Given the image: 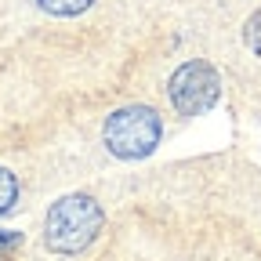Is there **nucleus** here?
<instances>
[{
  "instance_id": "7",
  "label": "nucleus",
  "mask_w": 261,
  "mask_h": 261,
  "mask_svg": "<svg viewBox=\"0 0 261 261\" xmlns=\"http://www.w3.org/2000/svg\"><path fill=\"white\" fill-rule=\"evenodd\" d=\"M15 243H18V232H4V228H0V250H8Z\"/></svg>"
},
{
  "instance_id": "3",
  "label": "nucleus",
  "mask_w": 261,
  "mask_h": 261,
  "mask_svg": "<svg viewBox=\"0 0 261 261\" xmlns=\"http://www.w3.org/2000/svg\"><path fill=\"white\" fill-rule=\"evenodd\" d=\"M167 91H171V102H174V109L181 116H200L218 102L221 80H218V73L207 62H185V65L174 69Z\"/></svg>"
},
{
  "instance_id": "5",
  "label": "nucleus",
  "mask_w": 261,
  "mask_h": 261,
  "mask_svg": "<svg viewBox=\"0 0 261 261\" xmlns=\"http://www.w3.org/2000/svg\"><path fill=\"white\" fill-rule=\"evenodd\" d=\"M15 200H18V181H15V174L8 167H0V214L11 211Z\"/></svg>"
},
{
  "instance_id": "1",
  "label": "nucleus",
  "mask_w": 261,
  "mask_h": 261,
  "mask_svg": "<svg viewBox=\"0 0 261 261\" xmlns=\"http://www.w3.org/2000/svg\"><path fill=\"white\" fill-rule=\"evenodd\" d=\"M102 225H106V214L94 203V196L73 192V196H62L58 203H51L47 221H44V243L58 254H76L87 243H94Z\"/></svg>"
},
{
  "instance_id": "6",
  "label": "nucleus",
  "mask_w": 261,
  "mask_h": 261,
  "mask_svg": "<svg viewBox=\"0 0 261 261\" xmlns=\"http://www.w3.org/2000/svg\"><path fill=\"white\" fill-rule=\"evenodd\" d=\"M243 37H247V47H250L254 55H261V11L250 15V22H247V29H243Z\"/></svg>"
},
{
  "instance_id": "2",
  "label": "nucleus",
  "mask_w": 261,
  "mask_h": 261,
  "mask_svg": "<svg viewBox=\"0 0 261 261\" xmlns=\"http://www.w3.org/2000/svg\"><path fill=\"white\" fill-rule=\"evenodd\" d=\"M106 145L113 156L120 160H142L160 145L163 123L156 116V109L149 106H123L106 120Z\"/></svg>"
},
{
  "instance_id": "4",
  "label": "nucleus",
  "mask_w": 261,
  "mask_h": 261,
  "mask_svg": "<svg viewBox=\"0 0 261 261\" xmlns=\"http://www.w3.org/2000/svg\"><path fill=\"white\" fill-rule=\"evenodd\" d=\"M40 8L47 15H58V18H73V15L91 8V0H40Z\"/></svg>"
}]
</instances>
